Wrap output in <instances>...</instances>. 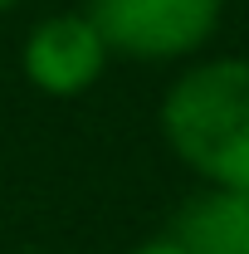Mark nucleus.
Instances as JSON below:
<instances>
[{
    "label": "nucleus",
    "instance_id": "obj_1",
    "mask_svg": "<svg viewBox=\"0 0 249 254\" xmlns=\"http://www.w3.org/2000/svg\"><path fill=\"white\" fill-rule=\"evenodd\" d=\"M161 137L200 186L249 190V54L195 59L161 93Z\"/></svg>",
    "mask_w": 249,
    "mask_h": 254
},
{
    "label": "nucleus",
    "instance_id": "obj_2",
    "mask_svg": "<svg viewBox=\"0 0 249 254\" xmlns=\"http://www.w3.org/2000/svg\"><path fill=\"white\" fill-rule=\"evenodd\" d=\"M83 15L113 59L186 64L215 39L225 0H88Z\"/></svg>",
    "mask_w": 249,
    "mask_h": 254
},
{
    "label": "nucleus",
    "instance_id": "obj_3",
    "mask_svg": "<svg viewBox=\"0 0 249 254\" xmlns=\"http://www.w3.org/2000/svg\"><path fill=\"white\" fill-rule=\"evenodd\" d=\"M108 64L113 54L83 10H59L34 20V30L20 44V73L44 98H83L103 83Z\"/></svg>",
    "mask_w": 249,
    "mask_h": 254
},
{
    "label": "nucleus",
    "instance_id": "obj_4",
    "mask_svg": "<svg viewBox=\"0 0 249 254\" xmlns=\"http://www.w3.org/2000/svg\"><path fill=\"white\" fill-rule=\"evenodd\" d=\"M166 235L186 254H249V190L200 186Z\"/></svg>",
    "mask_w": 249,
    "mask_h": 254
},
{
    "label": "nucleus",
    "instance_id": "obj_5",
    "mask_svg": "<svg viewBox=\"0 0 249 254\" xmlns=\"http://www.w3.org/2000/svg\"><path fill=\"white\" fill-rule=\"evenodd\" d=\"M127 254H186L171 235H152V240H142V245H132Z\"/></svg>",
    "mask_w": 249,
    "mask_h": 254
},
{
    "label": "nucleus",
    "instance_id": "obj_6",
    "mask_svg": "<svg viewBox=\"0 0 249 254\" xmlns=\"http://www.w3.org/2000/svg\"><path fill=\"white\" fill-rule=\"evenodd\" d=\"M15 5H25V0H0V15H5V10H15Z\"/></svg>",
    "mask_w": 249,
    "mask_h": 254
}]
</instances>
